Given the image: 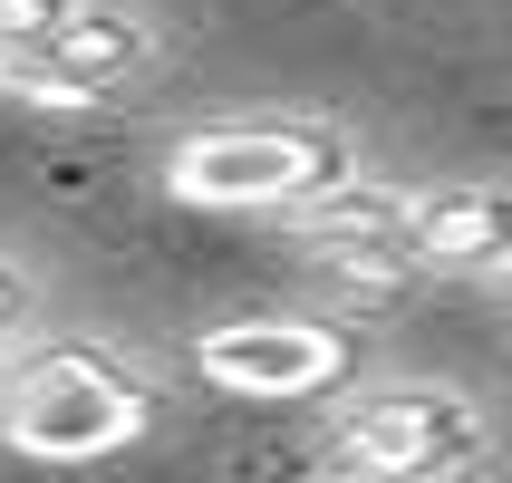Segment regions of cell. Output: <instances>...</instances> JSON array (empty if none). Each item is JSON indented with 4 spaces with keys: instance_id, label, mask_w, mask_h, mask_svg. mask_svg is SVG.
Masks as SVG:
<instances>
[{
    "instance_id": "obj_1",
    "label": "cell",
    "mask_w": 512,
    "mask_h": 483,
    "mask_svg": "<svg viewBox=\"0 0 512 483\" xmlns=\"http://www.w3.org/2000/svg\"><path fill=\"white\" fill-rule=\"evenodd\" d=\"M358 165V145L339 126H194V136L165 155V194L194 203V213H300V203L339 194Z\"/></svg>"
},
{
    "instance_id": "obj_2",
    "label": "cell",
    "mask_w": 512,
    "mask_h": 483,
    "mask_svg": "<svg viewBox=\"0 0 512 483\" xmlns=\"http://www.w3.org/2000/svg\"><path fill=\"white\" fill-rule=\"evenodd\" d=\"M493 445L484 406L464 387H435V377H387V387H358V397L329 416V464L339 483H455L474 474Z\"/></svg>"
},
{
    "instance_id": "obj_3",
    "label": "cell",
    "mask_w": 512,
    "mask_h": 483,
    "mask_svg": "<svg viewBox=\"0 0 512 483\" xmlns=\"http://www.w3.org/2000/svg\"><path fill=\"white\" fill-rule=\"evenodd\" d=\"M145 387L116 368L107 348H49L10 377V406H0V435L39 464H97L116 445L145 435Z\"/></svg>"
},
{
    "instance_id": "obj_4",
    "label": "cell",
    "mask_w": 512,
    "mask_h": 483,
    "mask_svg": "<svg viewBox=\"0 0 512 483\" xmlns=\"http://www.w3.org/2000/svg\"><path fill=\"white\" fill-rule=\"evenodd\" d=\"M145 68H155V20L116 10V0H78L39 49H0V97H20V107H97Z\"/></svg>"
},
{
    "instance_id": "obj_5",
    "label": "cell",
    "mask_w": 512,
    "mask_h": 483,
    "mask_svg": "<svg viewBox=\"0 0 512 483\" xmlns=\"http://www.w3.org/2000/svg\"><path fill=\"white\" fill-rule=\"evenodd\" d=\"M194 368L223 387V397H252V406H310L348 377V329L329 319H300V310H271V319H223L194 339Z\"/></svg>"
},
{
    "instance_id": "obj_6",
    "label": "cell",
    "mask_w": 512,
    "mask_h": 483,
    "mask_svg": "<svg viewBox=\"0 0 512 483\" xmlns=\"http://www.w3.org/2000/svg\"><path fill=\"white\" fill-rule=\"evenodd\" d=\"M416 261L455 281L512 271V184H426L416 194Z\"/></svg>"
},
{
    "instance_id": "obj_7",
    "label": "cell",
    "mask_w": 512,
    "mask_h": 483,
    "mask_svg": "<svg viewBox=\"0 0 512 483\" xmlns=\"http://www.w3.org/2000/svg\"><path fill=\"white\" fill-rule=\"evenodd\" d=\"M310 242H416V184H387V174H348L339 194H319L290 213V252Z\"/></svg>"
},
{
    "instance_id": "obj_8",
    "label": "cell",
    "mask_w": 512,
    "mask_h": 483,
    "mask_svg": "<svg viewBox=\"0 0 512 483\" xmlns=\"http://www.w3.org/2000/svg\"><path fill=\"white\" fill-rule=\"evenodd\" d=\"M68 10H78V0H0V49H39Z\"/></svg>"
},
{
    "instance_id": "obj_9",
    "label": "cell",
    "mask_w": 512,
    "mask_h": 483,
    "mask_svg": "<svg viewBox=\"0 0 512 483\" xmlns=\"http://www.w3.org/2000/svg\"><path fill=\"white\" fill-rule=\"evenodd\" d=\"M29 310H39V281H29L20 261H0V339H10V329H20Z\"/></svg>"
},
{
    "instance_id": "obj_10",
    "label": "cell",
    "mask_w": 512,
    "mask_h": 483,
    "mask_svg": "<svg viewBox=\"0 0 512 483\" xmlns=\"http://www.w3.org/2000/svg\"><path fill=\"white\" fill-rule=\"evenodd\" d=\"M0 406H10V368H0Z\"/></svg>"
},
{
    "instance_id": "obj_11",
    "label": "cell",
    "mask_w": 512,
    "mask_h": 483,
    "mask_svg": "<svg viewBox=\"0 0 512 483\" xmlns=\"http://www.w3.org/2000/svg\"><path fill=\"white\" fill-rule=\"evenodd\" d=\"M503 300H512V271H503Z\"/></svg>"
}]
</instances>
